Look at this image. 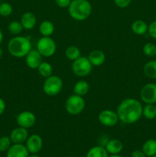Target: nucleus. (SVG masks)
Instances as JSON below:
<instances>
[{
	"instance_id": "nucleus-1",
	"label": "nucleus",
	"mask_w": 156,
	"mask_h": 157,
	"mask_svg": "<svg viewBox=\"0 0 156 157\" xmlns=\"http://www.w3.org/2000/svg\"><path fill=\"white\" fill-rule=\"evenodd\" d=\"M142 104L134 98H126L118 106L116 113L119 121L125 124H132L138 122L142 117Z\"/></svg>"
},
{
	"instance_id": "nucleus-2",
	"label": "nucleus",
	"mask_w": 156,
	"mask_h": 157,
	"mask_svg": "<svg viewBox=\"0 0 156 157\" xmlns=\"http://www.w3.org/2000/svg\"><path fill=\"white\" fill-rule=\"evenodd\" d=\"M32 49V41L28 37L16 35L9 40L8 43V51L15 58H24Z\"/></svg>"
},
{
	"instance_id": "nucleus-3",
	"label": "nucleus",
	"mask_w": 156,
	"mask_h": 157,
	"mask_svg": "<svg viewBox=\"0 0 156 157\" xmlns=\"http://www.w3.org/2000/svg\"><path fill=\"white\" fill-rule=\"evenodd\" d=\"M68 13L76 21H84L91 15L92 6L88 0H72L68 7Z\"/></svg>"
},
{
	"instance_id": "nucleus-4",
	"label": "nucleus",
	"mask_w": 156,
	"mask_h": 157,
	"mask_svg": "<svg viewBox=\"0 0 156 157\" xmlns=\"http://www.w3.org/2000/svg\"><path fill=\"white\" fill-rule=\"evenodd\" d=\"M85 100L82 96L77 94L70 95L65 102V109L67 113L73 116L79 115L85 109Z\"/></svg>"
},
{
	"instance_id": "nucleus-5",
	"label": "nucleus",
	"mask_w": 156,
	"mask_h": 157,
	"mask_svg": "<svg viewBox=\"0 0 156 157\" xmlns=\"http://www.w3.org/2000/svg\"><path fill=\"white\" fill-rule=\"evenodd\" d=\"M63 88V81L58 75H53L45 78L43 84V90L48 96H56Z\"/></svg>"
},
{
	"instance_id": "nucleus-6",
	"label": "nucleus",
	"mask_w": 156,
	"mask_h": 157,
	"mask_svg": "<svg viewBox=\"0 0 156 157\" xmlns=\"http://www.w3.org/2000/svg\"><path fill=\"white\" fill-rule=\"evenodd\" d=\"M71 68L76 76L83 78L91 73L93 65L89 61L87 57L80 56L79 58L73 61Z\"/></svg>"
},
{
	"instance_id": "nucleus-7",
	"label": "nucleus",
	"mask_w": 156,
	"mask_h": 157,
	"mask_svg": "<svg viewBox=\"0 0 156 157\" xmlns=\"http://www.w3.org/2000/svg\"><path fill=\"white\" fill-rule=\"evenodd\" d=\"M36 48L42 57L49 58L53 56L56 52L57 44L50 37L42 36L37 42Z\"/></svg>"
},
{
	"instance_id": "nucleus-8",
	"label": "nucleus",
	"mask_w": 156,
	"mask_h": 157,
	"mask_svg": "<svg viewBox=\"0 0 156 157\" xmlns=\"http://www.w3.org/2000/svg\"><path fill=\"white\" fill-rule=\"evenodd\" d=\"M98 120L101 124L109 127H114L119 121L116 111L110 109L102 110L98 115Z\"/></svg>"
},
{
	"instance_id": "nucleus-9",
	"label": "nucleus",
	"mask_w": 156,
	"mask_h": 157,
	"mask_svg": "<svg viewBox=\"0 0 156 157\" xmlns=\"http://www.w3.org/2000/svg\"><path fill=\"white\" fill-rule=\"evenodd\" d=\"M141 100L146 104L156 103V84L148 83L144 85L140 90Z\"/></svg>"
},
{
	"instance_id": "nucleus-10",
	"label": "nucleus",
	"mask_w": 156,
	"mask_h": 157,
	"mask_svg": "<svg viewBox=\"0 0 156 157\" xmlns=\"http://www.w3.org/2000/svg\"><path fill=\"white\" fill-rule=\"evenodd\" d=\"M17 124L18 127L25 129H29L33 127L36 122V116L31 111H22L17 116Z\"/></svg>"
},
{
	"instance_id": "nucleus-11",
	"label": "nucleus",
	"mask_w": 156,
	"mask_h": 157,
	"mask_svg": "<svg viewBox=\"0 0 156 157\" xmlns=\"http://www.w3.org/2000/svg\"><path fill=\"white\" fill-rule=\"evenodd\" d=\"M26 147L29 153L36 154L39 153L43 147V140L38 134H33L28 136L26 140Z\"/></svg>"
},
{
	"instance_id": "nucleus-12",
	"label": "nucleus",
	"mask_w": 156,
	"mask_h": 157,
	"mask_svg": "<svg viewBox=\"0 0 156 157\" xmlns=\"http://www.w3.org/2000/svg\"><path fill=\"white\" fill-rule=\"evenodd\" d=\"M25 63L31 69H38L42 62V55L38 52L37 49H32L25 57Z\"/></svg>"
},
{
	"instance_id": "nucleus-13",
	"label": "nucleus",
	"mask_w": 156,
	"mask_h": 157,
	"mask_svg": "<svg viewBox=\"0 0 156 157\" xmlns=\"http://www.w3.org/2000/svg\"><path fill=\"white\" fill-rule=\"evenodd\" d=\"M9 137L13 144H23L28 138V129L23 128L21 127H17L11 132Z\"/></svg>"
},
{
	"instance_id": "nucleus-14",
	"label": "nucleus",
	"mask_w": 156,
	"mask_h": 157,
	"mask_svg": "<svg viewBox=\"0 0 156 157\" xmlns=\"http://www.w3.org/2000/svg\"><path fill=\"white\" fill-rule=\"evenodd\" d=\"M29 152L23 144H14L7 150V157H28Z\"/></svg>"
},
{
	"instance_id": "nucleus-15",
	"label": "nucleus",
	"mask_w": 156,
	"mask_h": 157,
	"mask_svg": "<svg viewBox=\"0 0 156 157\" xmlns=\"http://www.w3.org/2000/svg\"><path fill=\"white\" fill-rule=\"evenodd\" d=\"M20 22L25 30H32L35 28L37 23V18L33 12H26L21 15Z\"/></svg>"
},
{
	"instance_id": "nucleus-16",
	"label": "nucleus",
	"mask_w": 156,
	"mask_h": 157,
	"mask_svg": "<svg viewBox=\"0 0 156 157\" xmlns=\"http://www.w3.org/2000/svg\"><path fill=\"white\" fill-rule=\"evenodd\" d=\"M88 59L93 66L99 67L104 64L106 61V55L103 52L100 50H93L90 52L88 55Z\"/></svg>"
},
{
	"instance_id": "nucleus-17",
	"label": "nucleus",
	"mask_w": 156,
	"mask_h": 157,
	"mask_svg": "<svg viewBox=\"0 0 156 157\" xmlns=\"http://www.w3.org/2000/svg\"><path fill=\"white\" fill-rule=\"evenodd\" d=\"M105 149L106 150L107 153L110 154H119L123 149V144L119 140L113 139L107 141Z\"/></svg>"
},
{
	"instance_id": "nucleus-18",
	"label": "nucleus",
	"mask_w": 156,
	"mask_h": 157,
	"mask_svg": "<svg viewBox=\"0 0 156 157\" xmlns=\"http://www.w3.org/2000/svg\"><path fill=\"white\" fill-rule=\"evenodd\" d=\"M39 32L42 36L50 37L54 32V25L48 20L43 21L39 25Z\"/></svg>"
},
{
	"instance_id": "nucleus-19",
	"label": "nucleus",
	"mask_w": 156,
	"mask_h": 157,
	"mask_svg": "<svg viewBox=\"0 0 156 157\" xmlns=\"http://www.w3.org/2000/svg\"><path fill=\"white\" fill-rule=\"evenodd\" d=\"M148 25L142 20H136L132 24V31L137 35H143L148 32Z\"/></svg>"
},
{
	"instance_id": "nucleus-20",
	"label": "nucleus",
	"mask_w": 156,
	"mask_h": 157,
	"mask_svg": "<svg viewBox=\"0 0 156 157\" xmlns=\"http://www.w3.org/2000/svg\"><path fill=\"white\" fill-rule=\"evenodd\" d=\"M89 90H90V84L84 80L78 81L73 86V92L75 94L79 96H84L88 93Z\"/></svg>"
},
{
	"instance_id": "nucleus-21",
	"label": "nucleus",
	"mask_w": 156,
	"mask_h": 157,
	"mask_svg": "<svg viewBox=\"0 0 156 157\" xmlns=\"http://www.w3.org/2000/svg\"><path fill=\"white\" fill-rule=\"evenodd\" d=\"M142 151L146 156H154L156 154V140L149 139L145 141L142 145Z\"/></svg>"
},
{
	"instance_id": "nucleus-22",
	"label": "nucleus",
	"mask_w": 156,
	"mask_h": 157,
	"mask_svg": "<svg viewBox=\"0 0 156 157\" xmlns=\"http://www.w3.org/2000/svg\"><path fill=\"white\" fill-rule=\"evenodd\" d=\"M144 75L148 78L155 79L156 78V61H149L143 67Z\"/></svg>"
},
{
	"instance_id": "nucleus-23",
	"label": "nucleus",
	"mask_w": 156,
	"mask_h": 157,
	"mask_svg": "<svg viewBox=\"0 0 156 157\" xmlns=\"http://www.w3.org/2000/svg\"><path fill=\"white\" fill-rule=\"evenodd\" d=\"M37 70L38 74L43 78H47L53 75V67L50 63L47 61H42Z\"/></svg>"
},
{
	"instance_id": "nucleus-24",
	"label": "nucleus",
	"mask_w": 156,
	"mask_h": 157,
	"mask_svg": "<svg viewBox=\"0 0 156 157\" xmlns=\"http://www.w3.org/2000/svg\"><path fill=\"white\" fill-rule=\"evenodd\" d=\"M87 157H108V153L102 146L93 147L87 152Z\"/></svg>"
},
{
	"instance_id": "nucleus-25",
	"label": "nucleus",
	"mask_w": 156,
	"mask_h": 157,
	"mask_svg": "<svg viewBox=\"0 0 156 157\" xmlns=\"http://www.w3.org/2000/svg\"><path fill=\"white\" fill-rule=\"evenodd\" d=\"M65 56L68 60L73 61L81 56V52L76 46H69L65 51Z\"/></svg>"
},
{
	"instance_id": "nucleus-26",
	"label": "nucleus",
	"mask_w": 156,
	"mask_h": 157,
	"mask_svg": "<svg viewBox=\"0 0 156 157\" xmlns=\"http://www.w3.org/2000/svg\"><path fill=\"white\" fill-rule=\"evenodd\" d=\"M142 116L145 117L146 119L153 120L156 117V107L152 104H146L143 107L142 110Z\"/></svg>"
},
{
	"instance_id": "nucleus-27",
	"label": "nucleus",
	"mask_w": 156,
	"mask_h": 157,
	"mask_svg": "<svg viewBox=\"0 0 156 157\" xmlns=\"http://www.w3.org/2000/svg\"><path fill=\"white\" fill-rule=\"evenodd\" d=\"M9 32L14 35H18L23 31V26L21 23L18 21H13L9 23L8 26Z\"/></svg>"
},
{
	"instance_id": "nucleus-28",
	"label": "nucleus",
	"mask_w": 156,
	"mask_h": 157,
	"mask_svg": "<svg viewBox=\"0 0 156 157\" xmlns=\"http://www.w3.org/2000/svg\"><path fill=\"white\" fill-rule=\"evenodd\" d=\"M13 12L12 5L9 2H2L0 4V15L2 17H8Z\"/></svg>"
},
{
	"instance_id": "nucleus-29",
	"label": "nucleus",
	"mask_w": 156,
	"mask_h": 157,
	"mask_svg": "<svg viewBox=\"0 0 156 157\" xmlns=\"http://www.w3.org/2000/svg\"><path fill=\"white\" fill-rule=\"evenodd\" d=\"M142 51L146 56L154 57L156 55V45L153 43H146L143 46Z\"/></svg>"
},
{
	"instance_id": "nucleus-30",
	"label": "nucleus",
	"mask_w": 156,
	"mask_h": 157,
	"mask_svg": "<svg viewBox=\"0 0 156 157\" xmlns=\"http://www.w3.org/2000/svg\"><path fill=\"white\" fill-rule=\"evenodd\" d=\"M12 146V140L9 136L0 137V152H7Z\"/></svg>"
},
{
	"instance_id": "nucleus-31",
	"label": "nucleus",
	"mask_w": 156,
	"mask_h": 157,
	"mask_svg": "<svg viewBox=\"0 0 156 157\" xmlns=\"http://www.w3.org/2000/svg\"><path fill=\"white\" fill-rule=\"evenodd\" d=\"M148 35H149L151 38L156 39V21H152V22L148 25Z\"/></svg>"
},
{
	"instance_id": "nucleus-32",
	"label": "nucleus",
	"mask_w": 156,
	"mask_h": 157,
	"mask_svg": "<svg viewBox=\"0 0 156 157\" xmlns=\"http://www.w3.org/2000/svg\"><path fill=\"white\" fill-rule=\"evenodd\" d=\"M114 2L118 7L121 9L127 8L132 2V0H114Z\"/></svg>"
},
{
	"instance_id": "nucleus-33",
	"label": "nucleus",
	"mask_w": 156,
	"mask_h": 157,
	"mask_svg": "<svg viewBox=\"0 0 156 157\" xmlns=\"http://www.w3.org/2000/svg\"><path fill=\"white\" fill-rule=\"evenodd\" d=\"M72 0H55L57 6L60 8H68Z\"/></svg>"
},
{
	"instance_id": "nucleus-34",
	"label": "nucleus",
	"mask_w": 156,
	"mask_h": 157,
	"mask_svg": "<svg viewBox=\"0 0 156 157\" xmlns=\"http://www.w3.org/2000/svg\"><path fill=\"white\" fill-rule=\"evenodd\" d=\"M132 157H146V155L142 150H135L132 153Z\"/></svg>"
},
{
	"instance_id": "nucleus-35",
	"label": "nucleus",
	"mask_w": 156,
	"mask_h": 157,
	"mask_svg": "<svg viewBox=\"0 0 156 157\" xmlns=\"http://www.w3.org/2000/svg\"><path fill=\"white\" fill-rule=\"evenodd\" d=\"M6 102H5V101L2 99V98H0V116H1V115L5 112V110H6Z\"/></svg>"
},
{
	"instance_id": "nucleus-36",
	"label": "nucleus",
	"mask_w": 156,
	"mask_h": 157,
	"mask_svg": "<svg viewBox=\"0 0 156 157\" xmlns=\"http://www.w3.org/2000/svg\"><path fill=\"white\" fill-rule=\"evenodd\" d=\"M3 38H4V36H3V33H2V31L1 30V29H0V44L2 43L3 41Z\"/></svg>"
},
{
	"instance_id": "nucleus-37",
	"label": "nucleus",
	"mask_w": 156,
	"mask_h": 157,
	"mask_svg": "<svg viewBox=\"0 0 156 157\" xmlns=\"http://www.w3.org/2000/svg\"><path fill=\"white\" fill-rule=\"evenodd\" d=\"M2 56H3V51H2V49L1 48H0V60L2 59Z\"/></svg>"
},
{
	"instance_id": "nucleus-38",
	"label": "nucleus",
	"mask_w": 156,
	"mask_h": 157,
	"mask_svg": "<svg viewBox=\"0 0 156 157\" xmlns=\"http://www.w3.org/2000/svg\"><path fill=\"white\" fill-rule=\"evenodd\" d=\"M108 157H122V156H119V155H118V154H113V155H111V156H110Z\"/></svg>"
},
{
	"instance_id": "nucleus-39",
	"label": "nucleus",
	"mask_w": 156,
	"mask_h": 157,
	"mask_svg": "<svg viewBox=\"0 0 156 157\" xmlns=\"http://www.w3.org/2000/svg\"><path fill=\"white\" fill-rule=\"evenodd\" d=\"M28 157H40V156H38V155L34 154V155H32V156H28Z\"/></svg>"
},
{
	"instance_id": "nucleus-40",
	"label": "nucleus",
	"mask_w": 156,
	"mask_h": 157,
	"mask_svg": "<svg viewBox=\"0 0 156 157\" xmlns=\"http://www.w3.org/2000/svg\"><path fill=\"white\" fill-rule=\"evenodd\" d=\"M0 79H1V72H0Z\"/></svg>"
},
{
	"instance_id": "nucleus-41",
	"label": "nucleus",
	"mask_w": 156,
	"mask_h": 157,
	"mask_svg": "<svg viewBox=\"0 0 156 157\" xmlns=\"http://www.w3.org/2000/svg\"><path fill=\"white\" fill-rule=\"evenodd\" d=\"M153 157H156V154H155V155H154V156H153Z\"/></svg>"
},
{
	"instance_id": "nucleus-42",
	"label": "nucleus",
	"mask_w": 156,
	"mask_h": 157,
	"mask_svg": "<svg viewBox=\"0 0 156 157\" xmlns=\"http://www.w3.org/2000/svg\"><path fill=\"white\" fill-rule=\"evenodd\" d=\"M70 157H71V156H70Z\"/></svg>"
}]
</instances>
